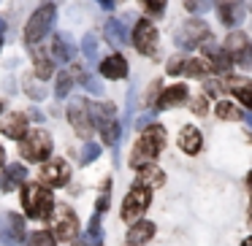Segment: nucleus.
Masks as SVG:
<instances>
[{
  "mask_svg": "<svg viewBox=\"0 0 252 246\" xmlns=\"http://www.w3.org/2000/svg\"><path fill=\"white\" fill-rule=\"evenodd\" d=\"M3 163H6V149L0 146V168H3Z\"/></svg>",
  "mask_w": 252,
  "mask_h": 246,
  "instance_id": "obj_47",
  "label": "nucleus"
},
{
  "mask_svg": "<svg viewBox=\"0 0 252 246\" xmlns=\"http://www.w3.org/2000/svg\"><path fill=\"white\" fill-rule=\"evenodd\" d=\"M68 122L73 125V130L79 133V136H93V119H90V103L87 100H71V106H68Z\"/></svg>",
  "mask_w": 252,
  "mask_h": 246,
  "instance_id": "obj_11",
  "label": "nucleus"
},
{
  "mask_svg": "<svg viewBox=\"0 0 252 246\" xmlns=\"http://www.w3.org/2000/svg\"><path fill=\"white\" fill-rule=\"evenodd\" d=\"M100 76H103V79H111V82H117V79H125V76H127V60H125L122 55L106 57V60L100 62Z\"/></svg>",
  "mask_w": 252,
  "mask_h": 246,
  "instance_id": "obj_18",
  "label": "nucleus"
},
{
  "mask_svg": "<svg viewBox=\"0 0 252 246\" xmlns=\"http://www.w3.org/2000/svg\"><path fill=\"white\" fill-rule=\"evenodd\" d=\"M222 89H225V84L217 82V79H209V82L203 84V95H206V98H214V95H220Z\"/></svg>",
  "mask_w": 252,
  "mask_h": 246,
  "instance_id": "obj_38",
  "label": "nucleus"
},
{
  "mask_svg": "<svg viewBox=\"0 0 252 246\" xmlns=\"http://www.w3.org/2000/svg\"><path fill=\"white\" fill-rule=\"evenodd\" d=\"M100 241H103V224H100V214H95L84 233V246H100Z\"/></svg>",
  "mask_w": 252,
  "mask_h": 246,
  "instance_id": "obj_27",
  "label": "nucleus"
},
{
  "mask_svg": "<svg viewBox=\"0 0 252 246\" xmlns=\"http://www.w3.org/2000/svg\"><path fill=\"white\" fill-rule=\"evenodd\" d=\"M201 146H203V138L195 127H185V130L179 133V149L185 154H198Z\"/></svg>",
  "mask_w": 252,
  "mask_h": 246,
  "instance_id": "obj_22",
  "label": "nucleus"
},
{
  "mask_svg": "<svg viewBox=\"0 0 252 246\" xmlns=\"http://www.w3.org/2000/svg\"><path fill=\"white\" fill-rule=\"evenodd\" d=\"M155 114H158V111H147V114H144V116H141V119H138V127H141V130H144V127H147V125H149V122H152V119H155Z\"/></svg>",
  "mask_w": 252,
  "mask_h": 246,
  "instance_id": "obj_43",
  "label": "nucleus"
},
{
  "mask_svg": "<svg viewBox=\"0 0 252 246\" xmlns=\"http://www.w3.org/2000/svg\"><path fill=\"white\" fill-rule=\"evenodd\" d=\"M52 57H55L57 62H68V60L76 57V49H73L68 35H55V41H52Z\"/></svg>",
  "mask_w": 252,
  "mask_h": 246,
  "instance_id": "obj_24",
  "label": "nucleus"
},
{
  "mask_svg": "<svg viewBox=\"0 0 252 246\" xmlns=\"http://www.w3.org/2000/svg\"><path fill=\"white\" fill-rule=\"evenodd\" d=\"M114 111H117V109H114L111 103H90V119H93L95 127H103L106 122L117 119Z\"/></svg>",
  "mask_w": 252,
  "mask_h": 246,
  "instance_id": "obj_25",
  "label": "nucleus"
},
{
  "mask_svg": "<svg viewBox=\"0 0 252 246\" xmlns=\"http://www.w3.org/2000/svg\"><path fill=\"white\" fill-rule=\"evenodd\" d=\"M225 89H230L244 109H252V84L247 82V79H228V82H225Z\"/></svg>",
  "mask_w": 252,
  "mask_h": 246,
  "instance_id": "obj_21",
  "label": "nucleus"
},
{
  "mask_svg": "<svg viewBox=\"0 0 252 246\" xmlns=\"http://www.w3.org/2000/svg\"><path fill=\"white\" fill-rule=\"evenodd\" d=\"M214 6V0H185V8L192 14H206Z\"/></svg>",
  "mask_w": 252,
  "mask_h": 246,
  "instance_id": "obj_34",
  "label": "nucleus"
},
{
  "mask_svg": "<svg viewBox=\"0 0 252 246\" xmlns=\"http://www.w3.org/2000/svg\"><path fill=\"white\" fill-rule=\"evenodd\" d=\"M241 246H252V235H250V238H247V241H244V244H241Z\"/></svg>",
  "mask_w": 252,
  "mask_h": 246,
  "instance_id": "obj_50",
  "label": "nucleus"
},
{
  "mask_svg": "<svg viewBox=\"0 0 252 246\" xmlns=\"http://www.w3.org/2000/svg\"><path fill=\"white\" fill-rule=\"evenodd\" d=\"M55 73V65H52L49 57H44L41 52H35V76L41 79V82H46V79Z\"/></svg>",
  "mask_w": 252,
  "mask_h": 246,
  "instance_id": "obj_30",
  "label": "nucleus"
},
{
  "mask_svg": "<svg viewBox=\"0 0 252 246\" xmlns=\"http://www.w3.org/2000/svg\"><path fill=\"white\" fill-rule=\"evenodd\" d=\"M244 119H247V125H250V130H252V111H247V114H244Z\"/></svg>",
  "mask_w": 252,
  "mask_h": 246,
  "instance_id": "obj_48",
  "label": "nucleus"
},
{
  "mask_svg": "<svg viewBox=\"0 0 252 246\" xmlns=\"http://www.w3.org/2000/svg\"><path fill=\"white\" fill-rule=\"evenodd\" d=\"M225 52L230 55V62H236L241 68H252V44L244 33H228Z\"/></svg>",
  "mask_w": 252,
  "mask_h": 246,
  "instance_id": "obj_8",
  "label": "nucleus"
},
{
  "mask_svg": "<svg viewBox=\"0 0 252 246\" xmlns=\"http://www.w3.org/2000/svg\"><path fill=\"white\" fill-rule=\"evenodd\" d=\"M0 133L8 136V138H14V141H22V138L28 136V116L17 114V111L6 114L3 119H0Z\"/></svg>",
  "mask_w": 252,
  "mask_h": 246,
  "instance_id": "obj_14",
  "label": "nucleus"
},
{
  "mask_svg": "<svg viewBox=\"0 0 252 246\" xmlns=\"http://www.w3.org/2000/svg\"><path fill=\"white\" fill-rule=\"evenodd\" d=\"M0 114H3V103H0Z\"/></svg>",
  "mask_w": 252,
  "mask_h": 246,
  "instance_id": "obj_52",
  "label": "nucleus"
},
{
  "mask_svg": "<svg viewBox=\"0 0 252 246\" xmlns=\"http://www.w3.org/2000/svg\"><path fill=\"white\" fill-rule=\"evenodd\" d=\"M98 154H100L98 143H87V146L82 149V165H90L93 160H98Z\"/></svg>",
  "mask_w": 252,
  "mask_h": 246,
  "instance_id": "obj_37",
  "label": "nucleus"
},
{
  "mask_svg": "<svg viewBox=\"0 0 252 246\" xmlns=\"http://www.w3.org/2000/svg\"><path fill=\"white\" fill-rule=\"evenodd\" d=\"M133 46L147 57L158 52V27H155L149 19H141V22L133 27Z\"/></svg>",
  "mask_w": 252,
  "mask_h": 246,
  "instance_id": "obj_10",
  "label": "nucleus"
},
{
  "mask_svg": "<svg viewBox=\"0 0 252 246\" xmlns=\"http://www.w3.org/2000/svg\"><path fill=\"white\" fill-rule=\"evenodd\" d=\"M209 38H212V35H209V25L201 22V19H187L174 35L176 46H179V49H187V52L201 46L203 41H209Z\"/></svg>",
  "mask_w": 252,
  "mask_h": 246,
  "instance_id": "obj_5",
  "label": "nucleus"
},
{
  "mask_svg": "<svg viewBox=\"0 0 252 246\" xmlns=\"http://www.w3.org/2000/svg\"><path fill=\"white\" fill-rule=\"evenodd\" d=\"M98 6L106 8V11H111V8H114V0H98Z\"/></svg>",
  "mask_w": 252,
  "mask_h": 246,
  "instance_id": "obj_44",
  "label": "nucleus"
},
{
  "mask_svg": "<svg viewBox=\"0 0 252 246\" xmlns=\"http://www.w3.org/2000/svg\"><path fill=\"white\" fill-rule=\"evenodd\" d=\"M192 109H195V114H206V95L198 100H192Z\"/></svg>",
  "mask_w": 252,
  "mask_h": 246,
  "instance_id": "obj_41",
  "label": "nucleus"
},
{
  "mask_svg": "<svg viewBox=\"0 0 252 246\" xmlns=\"http://www.w3.org/2000/svg\"><path fill=\"white\" fill-rule=\"evenodd\" d=\"M244 14H247V6L244 0H217V17L225 27H239L244 22Z\"/></svg>",
  "mask_w": 252,
  "mask_h": 246,
  "instance_id": "obj_13",
  "label": "nucleus"
},
{
  "mask_svg": "<svg viewBox=\"0 0 252 246\" xmlns=\"http://www.w3.org/2000/svg\"><path fill=\"white\" fill-rule=\"evenodd\" d=\"M201 46H203V55H206V62L212 65V71H217V73H228V68H230V55L225 52V46L212 44V38L203 41Z\"/></svg>",
  "mask_w": 252,
  "mask_h": 246,
  "instance_id": "obj_15",
  "label": "nucleus"
},
{
  "mask_svg": "<svg viewBox=\"0 0 252 246\" xmlns=\"http://www.w3.org/2000/svg\"><path fill=\"white\" fill-rule=\"evenodd\" d=\"M138 3H141L152 17H160V14L165 11V0H138Z\"/></svg>",
  "mask_w": 252,
  "mask_h": 246,
  "instance_id": "obj_36",
  "label": "nucleus"
},
{
  "mask_svg": "<svg viewBox=\"0 0 252 246\" xmlns=\"http://www.w3.org/2000/svg\"><path fill=\"white\" fill-rule=\"evenodd\" d=\"M155 235V224L147 222V219H138V222H133V227L127 230V246H144L147 241H152Z\"/></svg>",
  "mask_w": 252,
  "mask_h": 246,
  "instance_id": "obj_19",
  "label": "nucleus"
},
{
  "mask_svg": "<svg viewBox=\"0 0 252 246\" xmlns=\"http://www.w3.org/2000/svg\"><path fill=\"white\" fill-rule=\"evenodd\" d=\"M55 6H41L38 11L33 14V17L28 19V25H25V44H38L41 38H46V33H49L52 27H55Z\"/></svg>",
  "mask_w": 252,
  "mask_h": 246,
  "instance_id": "obj_4",
  "label": "nucleus"
},
{
  "mask_svg": "<svg viewBox=\"0 0 252 246\" xmlns=\"http://www.w3.org/2000/svg\"><path fill=\"white\" fill-rule=\"evenodd\" d=\"M25 92H28L30 98H33V100H41V98H46V89L41 87V84H35V82L25 84Z\"/></svg>",
  "mask_w": 252,
  "mask_h": 246,
  "instance_id": "obj_39",
  "label": "nucleus"
},
{
  "mask_svg": "<svg viewBox=\"0 0 252 246\" xmlns=\"http://www.w3.org/2000/svg\"><path fill=\"white\" fill-rule=\"evenodd\" d=\"M71 181V165L65 160H46L44 168H41V184L52 187V190H60Z\"/></svg>",
  "mask_w": 252,
  "mask_h": 246,
  "instance_id": "obj_9",
  "label": "nucleus"
},
{
  "mask_svg": "<svg viewBox=\"0 0 252 246\" xmlns=\"http://www.w3.org/2000/svg\"><path fill=\"white\" fill-rule=\"evenodd\" d=\"M250 222H252V206H250Z\"/></svg>",
  "mask_w": 252,
  "mask_h": 246,
  "instance_id": "obj_51",
  "label": "nucleus"
},
{
  "mask_svg": "<svg viewBox=\"0 0 252 246\" xmlns=\"http://www.w3.org/2000/svg\"><path fill=\"white\" fill-rule=\"evenodd\" d=\"M185 100H190V92H187L185 84H174V87H165L160 92L155 109H174V106H182Z\"/></svg>",
  "mask_w": 252,
  "mask_h": 246,
  "instance_id": "obj_17",
  "label": "nucleus"
},
{
  "mask_svg": "<svg viewBox=\"0 0 252 246\" xmlns=\"http://www.w3.org/2000/svg\"><path fill=\"white\" fill-rule=\"evenodd\" d=\"M209 71H212V65L206 60H185V68H182V73L190 79H203Z\"/></svg>",
  "mask_w": 252,
  "mask_h": 246,
  "instance_id": "obj_28",
  "label": "nucleus"
},
{
  "mask_svg": "<svg viewBox=\"0 0 252 246\" xmlns=\"http://www.w3.org/2000/svg\"><path fill=\"white\" fill-rule=\"evenodd\" d=\"M106 208H109V184H106V192L100 195V200H98V214L106 211Z\"/></svg>",
  "mask_w": 252,
  "mask_h": 246,
  "instance_id": "obj_42",
  "label": "nucleus"
},
{
  "mask_svg": "<svg viewBox=\"0 0 252 246\" xmlns=\"http://www.w3.org/2000/svg\"><path fill=\"white\" fill-rule=\"evenodd\" d=\"M28 246H57V241L46 230H35V233L28 235Z\"/></svg>",
  "mask_w": 252,
  "mask_h": 246,
  "instance_id": "obj_31",
  "label": "nucleus"
},
{
  "mask_svg": "<svg viewBox=\"0 0 252 246\" xmlns=\"http://www.w3.org/2000/svg\"><path fill=\"white\" fill-rule=\"evenodd\" d=\"M3 35H6V22L0 19V46H3Z\"/></svg>",
  "mask_w": 252,
  "mask_h": 246,
  "instance_id": "obj_46",
  "label": "nucleus"
},
{
  "mask_svg": "<svg viewBox=\"0 0 252 246\" xmlns=\"http://www.w3.org/2000/svg\"><path fill=\"white\" fill-rule=\"evenodd\" d=\"M52 136L46 130H33L28 133V136L22 138V146H19V152H22L25 160H30V163H46L52 154Z\"/></svg>",
  "mask_w": 252,
  "mask_h": 246,
  "instance_id": "obj_3",
  "label": "nucleus"
},
{
  "mask_svg": "<svg viewBox=\"0 0 252 246\" xmlns=\"http://www.w3.org/2000/svg\"><path fill=\"white\" fill-rule=\"evenodd\" d=\"M100 136H103V143H109V146H117L120 143V136H122V127L117 119L106 122L103 127H100Z\"/></svg>",
  "mask_w": 252,
  "mask_h": 246,
  "instance_id": "obj_29",
  "label": "nucleus"
},
{
  "mask_svg": "<svg viewBox=\"0 0 252 246\" xmlns=\"http://www.w3.org/2000/svg\"><path fill=\"white\" fill-rule=\"evenodd\" d=\"M165 181V173L158 168L155 163L144 165V168H138V176H136V184L138 187H147V190H155V187H163Z\"/></svg>",
  "mask_w": 252,
  "mask_h": 246,
  "instance_id": "obj_20",
  "label": "nucleus"
},
{
  "mask_svg": "<svg viewBox=\"0 0 252 246\" xmlns=\"http://www.w3.org/2000/svg\"><path fill=\"white\" fill-rule=\"evenodd\" d=\"M149 203H152V190L136 184L122 200V219L125 222H138L144 217V211L149 208Z\"/></svg>",
  "mask_w": 252,
  "mask_h": 246,
  "instance_id": "obj_6",
  "label": "nucleus"
},
{
  "mask_svg": "<svg viewBox=\"0 0 252 246\" xmlns=\"http://www.w3.org/2000/svg\"><path fill=\"white\" fill-rule=\"evenodd\" d=\"M52 235H55V241H63V244L76 241L79 219H76V214H73L71 208H60V214H57V219H55V230H52Z\"/></svg>",
  "mask_w": 252,
  "mask_h": 246,
  "instance_id": "obj_12",
  "label": "nucleus"
},
{
  "mask_svg": "<svg viewBox=\"0 0 252 246\" xmlns=\"http://www.w3.org/2000/svg\"><path fill=\"white\" fill-rule=\"evenodd\" d=\"M163 146H165V127H160V125L144 127V136L138 138V143L133 146L130 165L133 168H144V165L155 163L158 154L163 152Z\"/></svg>",
  "mask_w": 252,
  "mask_h": 246,
  "instance_id": "obj_1",
  "label": "nucleus"
},
{
  "mask_svg": "<svg viewBox=\"0 0 252 246\" xmlns=\"http://www.w3.org/2000/svg\"><path fill=\"white\" fill-rule=\"evenodd\" d=\"M79 79H82V84H84V89H87V92H93V95L103 92V84H100L95 76H90V73H79Z\"/></svg>",
  "mask_w": 252,
  "mask_h": 246,
  "instance_id": "obj_35",
  "label": "nucleus"
},
{
  "mask_svg": "<svg viewBox=\"0 0 252 246\" xmlns=\"http://www.w3.org/2000/svg\"><path fill=\"white\" fill-rule=\"evenodd\" d=\"M22 208L30 219H49V214L55 211V197H52L46 184H25L22 187Z\"/></svg>",
  "mask_w": 252,
  "mask_h": 246,
  "instance_id": "obj_2",
  "label": "nucleus"
},
{
  "mask_svg": "<svg viewBox=\"0 0 252 246\" xmlns=\"http://www.w3.org/2000/svg\"><path fill=\"white\" fill-rule=\"evenodd\" d=\"M82 52L90 62H95V57H98V41H95V35H84L82 38Z\"/></svg>",
  "mask_w": 252,
  "mask_h": 246,
  "instance_id": "obj_32",
  "label": "nucleus"
},
{
  "mask_svg": "<svg viewBox=\"0 0 252 246\" xmlns=\"http://www.w3.org/2000/svg\"><path fill=\"white\" fill-rule=\"evenodd\" d=\"M103 35L111 46H122L127 41V25L122 22V19H109L106 27H103Z\"/></svg>",
  "mask_w": 252,
  "mask_h": 246,
  "instance_id": "obj_23",
  "label": "nucleus"
},
{
  "mask_svg": "<svg viewBox=\"0 0 252 246\" xmlns=\"http://www.w3.org/2000/svg\"><path fill=\"white\" fill-rule=\"evenodd\" d=\"M71 87H73V79L68 76V73H60V76H57L55 95H57V98H68V92H71Z\"/></svg>",
  "mask_w": 252,
  "mask_h": 246,
  "instance_id": "obj_33",
  "label": "nucleus"
},
{
  "mask_svg": "<svg viewBox=\"0 0 252 246\" xmlns=\"http://www.w3.org/2000/svg\"><path fill=\"white\" fill-rule=\"evenodd\" d=\"M28 230H25V219L19 214H0V244L3 246H17L25 244Z\"/></svg>",
  "mask_w": 252,
  "mask_h": 246,
  "instance_id": "obj_7",
  "label": "nucleus"
},
{
  "mask_svg": "<svg viewBox=\"0 0 252 246\" xmlns=\"http://www.w3.org/2000/svg\"><path fill=\"white\" fill-rule=\"evenodd\" d=\"M182 68H185V57H171L165 71H168L171 76H176V73H182Z\"/></svg>",
  "mask_w": 252,
  "mask_h": 246,
  "instance_id": "obj_40",
  "label": "nucleus"
},
{
  "mask_svg": "<svg viewBox=\"0 0 252 246\" xmlns=\"http://www.w3.org/2000/svg\"><path fill=\"white\" fill-rule=\"evenodd\" d=\"M214 114H217L220 119H230V122L244 119V111H241L239 106L233 103V100H220V103L214 106Z\"/></svg>",
  "mask_w": 252,
  "mask_h": 246,
  "instance_id": "obj_26",
  "label": "nucleus"
},
{
  "mask_svg": "<svg viewBox=\"0 0 252 246\" xmlns=\"http://www.w3.org/2000/svg\"><path fill=\"white\" fill-rule=\"evenodd\" d=\"M25 181H28V168H25L22 163H11L3 170V176H0V190L11 192V190H17V187H25Z\"/></svg>",
  "mask_w": 252,
  "mask_h": 246,
  "instance_id": "obj_16",
  "label": "nucleus"
},
{
  "mask_svg": "<svg viewBox=\"0 0 252 246\" xmlns=\"http://www.w3.org/2000/svg\"><path fill=\"white\" fill-rule=\"evenodd\" d=\"M30 111H33V114H30V119H35V122H41V119H44V114H41L38 109H30Z\"/></svg>",
  "mask_w": 252,
  "mask_h": 246,
  "instance_id": "obj_45",
  "label": "nucleus"
},
{
  "mask_svg": "<svg viewBox=\"0 0 252 246\" xmlns=\"http://www.w3.org/2000/svg\"><path fill=\"white\" fill-rule=\"evenodd\" d=\"M247 187H250V192H252V170H250V176H247Z\"/></svg>",
  "mask_w": 252,
  "mask_h": 246,
  "instance_id": "obj_49",
  "label": "nucleus"
}]
</instances>
